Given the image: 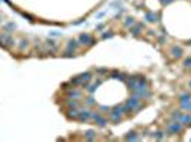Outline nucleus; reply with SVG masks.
<instances>
[{
  "label": "nucleus",
  "instance_id": "nucleus-3",
  "mask_svg": "<svg viewBox=\"0 0 191 142\" xmlns=\"http://www.w3.org/2000/svg\"><path fill=\"white\" fill-rule=\"evenodd\" d=\"M173 118L175 121H178L183 125H190L191 124V115L187 112H181V111H174L173 112Z\"/></svg>",
  "mask_w": 191,
  "mask_h": 142
},
{
  "label": "nucleus",
  "instance_id": "nucleus-11",
  "mask_svg": "<svg viewBox=\"0 0 191 142\" xmlns=\"http://www.w3.org/2000/svg\"><path fill=\"white\" fill-rule=\"evenodd\" d=\"M126 139L127 141H138V139H140V135H137L136 132H128L126 135Z\"/></svg>",
  "mask_w": 191,
  "mask_h": 142
},
{
  "label": "nucleus",
  "instance_id": "nucleus-15",
  "mask_svg": "<svg viewBox=\"0 0 191 142\" xmlns=\"http://www.w3.org/2000/svg\"><path fill=\"white\" fill-rule=\"evenodd\" d=\"M171 53H173V55H174V57H181V54H183V51H181L180 47H173Z\"/></svg>",
  "mask_w": 191,
  "mask_h": 142
},
{
  "label": "nucleus",
  "instance_id": "nucleus-9",
  "mask_svg": "<svg viewBox=\"0 0 191 142\" xmlns=\"http://www.w3.org/2000/svg\"><path fill=\"white\" fill-rule=\"evenodd\" d=\"M0 41H5L7 46H13V44H14V40H13L10 36H7V34H2V36H0Z\"/></svg>",
  "mask_w": 191,
  "mask_h": 142
},
{
  "label": "nucleus",
  "instance_id": "nucleus-17",
  "mask_svg": "<svg viewBox=\"0 0 191 142\" xmlns=\"http://www.w3.org/2000/svg\"><path fill=\"white\" fill-rule=\"evenodd\" d=\"M84 137H86V139H90V141H91V139H94V138H96V134H94V131H87Z\"/></svg>",
  "mask_w": 191,
  "mask_h": 142
},
{
  "label": "nucleus",
  "instance_id": "nucleus-4",
  "mask_svg": "<svg viewBox=\"0 0 191 142\" xmlns=\"http://www.w3.org/2000/svg\"><path fill=\"white\" fill-rule=\"evenodd\" d=\"M180 107L183 111L191 112V95L190 94H181L180 95Z\"/></svg>",
  "mask_w": 191,
  "mask_h": 142
},
{
  "label": "nucleus",
  "instance_id": "nucleus-14",
  "mask_svg": "<svg viewBox=\"0 0 191 142\" xmlns=\"http://www.w3.org/2000/svg\"><path fill=\"white\" fill-rule=\"evenodd\" d=\"M69 117H70V118H79V109L70 108L69 109Z\"/></svg>",
  "mask_w": 191,
  "mask_h": 142
},
{
  "label": "nucleus",
  "instance_id": "nucleus-10",
  "mask_svg": "<svg viewBox=\"0 0 191 142\" xmlns=\"http://www.w3.org/2000/svg\"><path fill=\"white\" fill-rule=\"evenodd\" d=\"M77 46H79V43H77L76 40H70V41H69V44H67V53H70L71 50H73V51H76Z\"/></svg>",
  "mask_w": 191,
  "mask_h": 142
},
{
  "label": "nucleus",
  "instance_id": "nucleus-19",
  "mask_svg": "<svg viewBox=\"0 0 191 142\" xmlns=\"http://www.w3.org/2000/svg\"><path fill=\"white\" fill-rule=\"evenodd\" d=\"M143 28V26H140V24H138V26H137L136 28H134V30H133V34H138L140 33V30H141Z\"/></svg>",
  "mask_w": 191,
  "mask_h": 142
},
{
  "label": "nucleus",
  "instance_id": "nucleus-5",
  "mask_svg": "<svg viewBox=\"0 0 191 142\" xmlns=\"http://www.w3.org/2000/svg\"><path fill=\"white\" fill-rule=\"evenodd\" d=\"M183 128H184V125L183 124H180L178 121H170L168 124H167V129H168V132L171 134V135H174V134H180L181 131H183Z\"/></svg>",
  "mask_w": 191,
  "mask_h": 142
},
{
  "label": "nucleus",
  "instance_id": "nucleus-21",
  "mask_svg": "<svg viewBox=\"0 0 191 142\" xmlns=\"http://www.w3.org/2000/svg\"><path fill=\"white\" fill-rule=\"evenodd\" d=\"M184 64H186V67H188V68H191V58H187V60L184 61Z\"/></svg>",
  "mask_w": 191,
  "mask_h": 142
},
{
  "label": "nucleus",
  "instance_id": "nucleus-20",
  "mask_svg": "<svg viewBox=\"0 0 191 142\" xmlns=\"http://www.w3.org/2000/svg\"><path fill=\"white\" fill-rule=\"evenodd\" d=\"M133 24H134V20H133V19H127L126 26H133Z\"/></svg>",
  "mask_w": 191,
  "mask_h": 142
},
{
  "label": "nucleus",
  "instance_id": "nucleus-1",
  "mask_svg": "<svg viewBox=\"0 0 191 142\" xmlns=\"http://www.w3.org/2000/svg\"><path fill=\"white\" fill-rule=\"evenodd\" d=\"M124 114H127V109L124 105H120V107H116L110 111V120L113 122H120L121 121V117Z\"/></svg>",
  "mask_w": 191,
  "mask_h": 142
},
{
  "label": "nucleus",
  "instance_id": "nucleus-18",
  "mask_svg": "<svg viewBox=\"0 0 191 142\" xmlns=\"http://www.w3.org/2000/svg\"><path fill=\"white\" fill-rule=\"evenodd\" d=\"M154 137H156V139H163V138H164V132L163 131L156 132V135H154Z\"/></svg>",
  "mask_w": 191,
  "mask_h": 142
},
{
  "label": "nucleus",
  "instance_id": "nucleus-7",
  "mask_svg": "<svg viewBox=\"0 0 191 142\" xmlns=\"http://www.w3.org/2000/svg\"><path fill=\"white\" fill-rule=\"evenodd\" d=\"M91 118V111H88L87 108H84L82 109V111H79V118L77 120H80V121H87Z\"/></svg>",
  "mask_w": 191,
  "mask_h": 142
},
{
  "label": "nucleus",
  "instance_id": "nucleus-13",
  "mask_svg": "<svg viewBox=\"0 0 191 142\" xmlns=\"http://www.w3.org/2000/svg\"><path fill=\"white\" fill-rule=\"evenodd\" d=\"M157 19L159 17H157V14H154V13H147L146 14V20L147 22H157Z\"/></svg>",
  "mask_w": 191,
  "mask_h": 142
},
{
  "label": "nucleus",
  "instance_id": "nucleus-23",
  "mask_svg": "<svg viewBox=\"0 0 191 142\" xmlns=\"http://www.w3.org/2000/svg\"><path fill=\"white\" fill-rule=\"evenodd\" d=\"M188 87L191 88V80H190V81H188Z\"/></svg>",
  "mask_w": 191,
  "mask_h": 142
},
{
  "label": "nucleus",
  "instance_id": "nucleus-2",
  "mask_svg": "<svg viewBox=\"0 0 191 142\" xmlns=\"http://www.w3.org/2000/svg\"><path fill=\"white\" fill-rule=\"evenodd\" d=\"M140 105H141V97H138L137 94H134L130 99H127V102L124 104V107H126L127 112H130L133 109H138Z\"/></svg>",
  "mask_w": 191,
  "mask_h": 142
},
{
  "label": "nucleus",
  "instance_id": "nucleus-16",
  "mask_svg": "<svg viewBox=\"0 0 191 142\" xmlns=\"http://www.w3.org/2000/svg\"><path fill=\"white\" fill-rule=\"evenodd\" d=\"M67 105H69V108H77V107H79V102H77L74 98H73V101H71V98H69Z\"/></svg>",
  "mask_w": 191,
  "mask_h": 142
},
{
  "label": "nucleus",
  "instance_id": "nucleus-8",
  "mask_svg": "<svg viewBox=\"0 0 191 142\" xmlns=\"http://www.w3.org/2000/svg\"><path fill=\"white\" fill-rule=\"evenodd\" d=\"M79 40H80V43L82 44H87V46H93L94 44L93 37L88 36V34H82V36L79 37Z\"/></svg>",
  "mask_w": 191,
  "mask_h": 142
},
{
  "label": "nucleus",
  "instance_id": "nucleus-12",
  "mask_svg": "<svg viewBox=\"0 0 191 142\" xmlns=\"http://www.w3.org/2000/svg\"><path fill=\"white\" fill-rule=\"evenodd\" d=\"M67 95H69V98H79L82 94H80V91H77V90L73 88V90H70V91L67 93Z\"/></svg>",
  "mask_w": 191,
  "mask_h": 142
},
{
  "label": "nucleus",
  "instance_id": "nucleus-22",
  "mask_svg": "<svg viewBox=\"0 0 191 142\" xmlns=\"http://www.w3.org/2000/svg\"><path fill=\"white\" fill-rule=\"evenodd\" d=\"M171 1H173V0H161V3H164V4H168Z\"/></svg>",
  "mask_w": 191,
  "mask_h": 142
},
{
  "label": "nucleus",
  "instance_id": "nucleus-6",
  "mask_svg": "<svg viewBox=\"0 0 191 142\" xmlns=\"http://www.w3.org/2000/svg\"><path fill=\"white\" fill-rule=\"evenodd\" d=\"M91 120L96 121L100 126H104L106 124H107V120L104 118V117H101L100 115V112H91Z\"/></svg>",
  "mask_w": 191,
  "mask_h": 142
}]
</instances>
